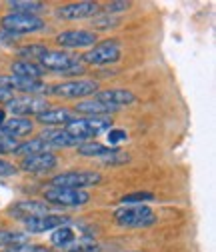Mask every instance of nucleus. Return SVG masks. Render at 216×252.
Masks as SVG:
<instances>
[{
    "instance_id": "f257e3e1",
    "label": "nucleus",
    "mask_w": 216,
    "mask_h": 252,
    "mask_svg": "<svg viewBox=\"0 0 216 252\" xmlns=\"http://www.w3.org/2000/svg\"><path fill=\"white\" fill-rule=\"evenodd\" d=\"M38 60L44 70L62 76H78L84 72V64L80 62V58L66 50H46Z\"/></svg>"
},
{
    "instance_id": "f03ea898",
    "label": "nucleus",
    "mask_w": 216,
    "mask_h": 252,
    "mask_svg": "<svg viewBox=\"0 0 216 252\" xmlns=\"http://www.w3.org/2000/svg\"><path fill=\"white\" fill-rule=\"evenodd\" d=\"M46 94L56 98H88L94 96L98 92V82L96 80H78V78H70V80H62L44 88Z\"/></svg>"
},
{
    "instance_id": "7ed1b4c3",
    "label": "nucleus",
    "mask_w": 216,
    "mask_h": 252,
    "mask_svg": "<svg viewBox=\"0 0 216 252\" xmlns=\"http://www.w3.org/2000/svg\"><path fill=\"white\" fill-rule=\"evenodd\" d=\"M120 58H122V44L116 38H108L104 42L94 44L86 54H82L80 62L90 66H106V64H114Z\"/></svg>"
},
{
    "instance_id": "20e7f679",
    "label": "nucleus",
    "mask_w": 216,
    "mask_h": 252,
    "mask_svg": "<svg viewBox=\"0 0 216 252\" xmlns=\"http://www.w3.org/2000/svg\"><path fill=\"white\" fill-rule=\"evenodd\" d=\"M112 128V118L110 116H88V118H76L72 122H68L64 126V130H68L70 134L82 138V140H90L98 134H104Z\"/></svg>"
},
{
    "instance_id": "39448f33",
    "label": "nucleus",
    "mask_w": 216,
    "mask_h": 252,
    "mask_svg": "<svg viewBox=\"0 0 216 252\" xmlns=\"http://www.w3.org/2000/svg\"><path fill=\"white\" fill-rule=\"evenodd\" d=\"M114 220L118 226L124 228H148L156 222V214L152 208L136 204V206H122L114 212Z\"/></svg>"
},
{
    "instance_id": "423d86ee",
    "label": "nucleus",
    "mask_w": 216,
    "mask_h": 252,
    "mask_svg": "<svg viewBox=\"0 0 216 252\" xmlns=\"http://www.w3.org/2000/svg\"><path fill=\"white\" fill-rule=\"evenodd\" d=\"M102 174L94 170H68L60 172L50 178V184L56 188H74V190H84L88 186H98L102 182Z\"/></svg>"
},
{
    "instance_id": "0eeeda50",
    "label": "nucleus",
    "mask_w": 216,
    "mask_h": 252,
    "mask_svg": "<svg viewBox=\"0 0 216 252\" xmlns=\"http://www.w3.org/2000/svg\"><path fill=\"white\" fill-rule=\"evenodd\" d=\"M0 26L2 30L16 36L22 34H30V32H38V30H44L46 22L40 16H30V14H16V12H8L0 18Z\"/></svg>"
},
{
    "instance_id": "6e6552de",
    "label": "nucleus",
    "mask_w": 216,
    "mask_h": 252,
    "mask_svg": "<svg viewBox=\"0 0 216 252\" xmlns=\"http://www.w3.org/2000/svg\"><path fill=\"white\" fill-rule=\"evenodd\" d=\"M44 202L56 204V206H66V208H76L84 206L90 202V194L86 190H74V188H56L50 186L44 190Z\"/></svg>"
},
{
    "instance_id": "1a4fd4ad",
    "label": "nucleus",
    "mask_w": 216,
    "mask_h": 252,
    "mask_svg": "<svg viewBox=\"0 0 216 252\" xmlns=\"http://www.w3.org/2000/svg\"><path fill=\"white\" fill-rule=\"evenodd\" d=\"M6 110H10L16 116H38L48 110V100L40 96H32V94H22V96H14L6 102Z\"/></svg>"
},
{
    "instance_id": "9d476101",
    "label": "nucleus",
    "mask_w": 216,
    "mask_h": 252,
    "mask_svg": "<svg viewBox=\"0 0 216 252\" xmlns=\"http://www.w3.org/2000/svg\"><path fill=\"white\" fill-rule=\"evenodd\" d=\"M26 234H42L48 230H56L60 226H66L68 218L66 216H60V214H42V216H32V218H26L22 220Z\"/></svg>"
},
{
    "instance_id": "9b49d317",
    "label": "nucleus",
    "mask_w": 216,
    "mask_h": 252,
    "mask_svg": "<svg viewBox=\"0 0 216 252\" xmlns=\"http://www.w3.org/2000/svg\"><path fill=\"white\" fill-rule=\"evenodd\" d=\"M98 40L96 32L92 30H84V28H78V30H64L56 36V44L62 46V48H86V46H94Z\"/></svg>"
},
{
    "instance_id": "f8f14e48",
    "label": "nucleus",
    "mask_w": 216,
    "mask_h": 252,
    "mask_svg": "<svg viewBox=\"0 0 216 252\" xmlns=\"http://www.w3.org/2000/svg\"><path fill=\"white\" fill-rule=\"evenodd\" d=\"M100 12V4L96 2H70L56 8V18L62 20H80V18H94Z\"/></svg>"
},
{
    "instance_id": "ddd939ff",
    "label": "nucleus",
    "mask_w": 216,
    "mask_h": 252,
    "mask_svg": "<svg viewBox=\"0 0 216 252\" xmlns=\"http://www.w3.org/2000/svg\"><path fill=\"white\" fill-rule=\"evenodd\" d=\"M0 88L4 90H18L22 94H32L36 96L38 92H44L46 84L42 80H30V78H20V76H14V74H0Z\"/></svg>"
},
{
    "instance_id": "4468645a",
    "label": "nucleus",
    "mask_w": 216,
    "mask_h": 252,
    "mask_svg": "<svg viewBox=\"0 0 216 252\" xmlns=\"http://www.w3.org/2000/svg\"><path fill=\"white\" fill-rule=\"evenodd\" d=\"M58 164V158L52 152H40V154H30L20 160V170L30 174H42L46 170H52Z\"/></svg>"
},
{
    "instance_id": "2eb2a0df",
    "label": "nucleus",
    "mask_w": 216,
    "mask_h": 252,
    "mask_svg": "<svg viewBox=\"0 0 216 252\" xmlns=\"http://www.w3.org/2000/svg\"><path fill=\"white\" fill-rule=\"evenodd\" d=\"M6 214L12 216V218H22V220H26V218H32V216L50 214V206H48L46 202H40V200H30V198H26V200L14 202V204L6 210Z\"/></svg>"
},
{
    "instance_id": "dca6fc26",
    "label": "nucleus",
    "mask_w": 216,
    "mask_h": 252,
    "mask_svg": "<svg viewBox=\"0 0 216 252\" xmlns=\"http://www.w3.org/2000/svg\"><path fill=\"white\" fill-rule=\"evenodd\" d=\"M38 138H42L50 148H66V146H78L80 142H84L82 138L70 134L64 128H44Z\"/></svg>"
},
{
    "instance_id": "f3484780",
    "label": "nucleus",
    "mask_w": 216,
    "mask_h": 252,
    "mask_svg": "<svg viewBox=\"0 0 216 252\" xmlns=\"http://www.w3.org/2000/svg\"><path fill=\"white\" fill-rule=\"evenodd\" d=\"M34 130V122L30 118H20V116H14V118H8L0 124V134L2 136H10V138H20V136H28L32 134Z\"/></svg>"
},
{
    "instance_id": "a211bd4d",
    "label": "nucleus",
    "mask_w": 216,
    "mask_h": 252,
    "mask_svg": "<svg viewBox=\"0 0 216 252\" xmlns=\"http://www.w3.org/2000/svg\"><path fill=\"white\" fill-rule=\"evenodd\" d=\"M96 100H102V102H108V104H114L118 108L126 106V104H134L138 98L136 94L130 92V90H124V88H110V90H98L94 94Z\"/></svg>"
},
{
    "instance_id": "6ab92c4d",
    "label": "nucleus",
    "mask_w": 216,
    "mask_h": 252,
    "mask_svg": "<svg viewBox=\"0 0 216 252\" xmlns=\"http://www.w3.org/2000/svg\"><path fill=\"white\" fill-rule=\"evenodd\" d=\"M118 110H120L118 106L96 100V98H86V100L74 104V114L78 112V114H88V116H110Z\"/></svg>"
},
{
    "instance_id": "aec40b11",
    "label": "nucleus",
    "mask_w": 216,
    "mask_h": 252,
    "mask_svg": "<svg viewBox=\"0 0 216 252\" xmlns=\"http://www.w3.org/2000/svg\"><path fill=\"white\" fill-rule=\"evenodd\" d=\"M36 120L46 126H66L68 122L76 120V114L74 110H68V108H48L46 112L38 114Z\"/></svg>"
},
{
    "instance_id": "412c9836",
    "label": "nucleus",
    "mask_w": 216,
    "mask_h": 252,
    "mask_svg": "<svg viewBox=\"0 0 216 252\" xmlns=\"http://www.w3.org/2000/svg\"><path fill=\"white\" fill-rule=\"evenodd\" d=\"M12 74L20 76V78H30V80H40L46 70L40 64H34V62H28V60H16L12 62Z\"/></svg>"
},
{
    "instance_id": "4be33fe9",
    "label": "nucleus",
    "mask_w": 216,
    "mask_h": 252,
    "mask_svg": "<svg viewBox=\"0 0 216 252\" xmlns=\"http://www.w3.org/2000/svg\"><path fill=\"white\" fill-rule=\"evenodd\" d=\"M114 148H110V146H104V144H100V142H94V140H84V142H80L78 146H76V152L80 154V156H88V158H104V156H108L110 152H112Z\"/></svg>"
},
{
    "instance_id": "5701e85b",
    "label": "nucleus",
    "mask_w": 216,
    "mask_h": 252,
    "mask_svg": "<svg viewBox=\"0 0 216 252\" xmlns=\"http://www.w3.org/2000/svg\"><path fill=\"white\" fill-rule=\"evenodd\" d=\"M8 6L16 14H30V16H36L40 10L46 8L44 2H36V0H10Z\"/></svg>"
},
{
    "instance_id": "b1692460",
    "label": "nucleus",
    "mask_w": 216,
    "mask_h": 252,
    "mask_svg": "<svg viewBox=\"0 0 216 252\" xmlns=\"http://www.w3.org/2000/svg\"><path fill=\"white\" fill-rule=\"evenodd\" d=\"M52 148L42 140V138H30V140H26V142H20L18 144V148L14 150V154H18V156H30V154H40V152H50Z\"/></svg>"
},
{
    "instance_id": "393cba45",
    "label": "nucleus",
    "mask_w": 216,
    "mask_h": 252,
    "mask_svg": "<svg viewBox=\"0 0 216 252\" xmlns=\"http://www.w3.org/2000/svg\"><path fill=\"white\" fill-rule=\"evenodd\" d=\"M74 240H76L74 230L68 228V226H60V228H56V230L50 234V242H52L56 248H60V250L70 248V246L74 244Z\"/></svg>"
},
{
    "instance_id": "a878e982",
    "label": "nucleus",
    "mask_w": 216,
    "mask_h": 252,
    "mask_svg": "<svg viewBox=\"0 0 216 252\" xmlns=\"http://www.w3.org/2000/svg\"><path fill=\"white\" fill-rule=\"evenodd\" d=\"M24 242H28L26 232L0 228V248H10V246H16V244H24Z\"/></svg>"
},
{
    "instance_id": "bb28decb",
    "label": "nucleus",
    "mask_w": 216,
    "mask_h": 252,
    "mask_svg": "<svg viewBox=\"0 0 216 252\" xmlns=\"http://www.w3.org/2000/svg\"><path fill=\"white\" fill-rule=\"evenodd\" d=\"M48 48L42 46V44H26V46H20L16 50V54L22 58V60H28V62H32L34 58H40Z\"/></svg>"
},
{
    "instance_id": "cd10ccee",
    "label": "nucleus",
    "mask_w": 216,
    "mask_h": 252,
    "mask_svg": "<svg viewBox=\"0 0 216 252\" xmlns=\"http://www.w3.org/2000/svg\"><path fill=\"white\" fill-rule=\"evenodd\" d=\"M150 200H154V194H150V192H132V194H124L120 198L122 206H136V204L150 202Z\"/></svg>"
},
{
    "instance_id": "c85d7f7f",
    "label": "nucleus",
    "mask_w": 216,
    "mask_h": 252,
    "mask_svg": "<svg viewBox=\"0 0 216 252\" xmlns=\"http://www.w3.org/2000/svg\"><path fill=\"white\" fill-rule=\"evenodd\" d=\"M4 252H50V248L44 246V244H30V242H24V244L10 246V248H6Z\"/></svg>"
},
{
    "instance_id": "c756f323",
    "label": "nucleus",
    "mask_w": 216,
    "mask_h": 252,
    "mask_svg": "<svg viewBox=\"0 0 216 252\" xmlns=\"http://www.w3.org/2000/svg\"><path fill=\"white\" fill-rule=\"evenodd\" d=\"M18 140L16 138H10V136H2L0 134V156L2 154H14V150L18 148Z\"/></svg>"
},
{
    "instance_id": "7c9ffc66",
    "label": "nucleus",
    "mask_w": 216,
    "mask_h": 252,
    "mask_svg": "<svg viewBox=\"0 0 216 252\" xmlns=\"http://www.w3.org/2000/svg\"><path fill=\"white\" fill-rule=\"evenodd\" d=\"M106 136H108V142H110V144H118V142L128 140V132L122 130V128H110Z\"/></svg>"
},
{
    "instance_id": "2f4dec72",
    "label": "nucleus",
    "mask_w": 216,
    "mask_h": 252,
    "mask_svg": "<svg viewBox=\"0 0 216 252\" xmlns=\"http://www.w3.org/2000/svg\"><path fill=\"white\" fill-rule=\"evenodd\" d=\"M118 20L114 16H100V18H92V26L94 28H110V26H116Z\"/></svg>"
},
{
    "instance_id": "473e14b6",
    "label": "nucleus",
    "mask_w": 216,
    "mask_h": 252,
    "mask_svg": "<svg viewBox=\"0 0 216 252\" xmlns=\"http://www.w3.org/2000/svg\"><path fill=\"white\" fill-rule=\"evenodd\" d=\"M16 172H18V168H16L12 162H8V160H2V158H0V178L14 176Z\"/></svg>"
},
{
    "instance_id": "72a5a7b5",
    "label": "nucleus",
    "mask_w": 216,
    "mask_h": 252,
    "mask_svg": "<svg viewBox=\"0 0 216 252\" xmlns=\"http://www.w3.org/2000/svg\"><path fill=\"white\" fill-rule=\"evenodd\" d=\"M128 6H130V2H124V0H118V2H108L106 6H104V10L106 12H122V10H128Z\"/></svg>"
},
{
    "instance_id": "f704fd0d",
    "label": "nucleus",
    "mask_w": 216,
    "mask_h": 252,
    "mask_svg": "<svg viewBox=\"0 0 216 252\" xmlns=\"http://www.w3.org/2000/svg\"><path fill=\"white\" fill-rule=\"evenodd\" d=\"M16 38H18L16 34H10V32H6V30H0V48L14 44V42H16Z\"/></svg>"
},
{
    "instance_id": "c9c22d12",
    "label": "nucleus",
    "mask_w": 216,
    "mask_h": 252,
    "mask_svg": "<svg viewBox=\"0 0 216 252\" xmlns=\"http://www.w3.org/2000/svg\"><path fill=\"white\" fill-rule=\"evenodd\" d=\"M10 98H14V92H10V90H4V88H0V102H8Z\"/></svg>"
},
{
    "instance_id": "e433bc0d",
    "label": "nucleus",
    "mask_w": 216,
    "mask_h": 252,
    "mask_svg": "<svg viewBox=\"0 0 216 252\" xmlns=\"http://www.w3.org/2000/svg\"><path fill=\"white\" fill-rule=\"evenodd\" d=\"M4 116H6V112H4V108H0V124H2V122L6 120Z\"/></svg>"
},
{
    "instance_id": "4c0bfd02",
    "label": "nucleus",
    "mask_w": 216,
    "mask_h": 252,
    "mask_svg": "<svg viewBox=\"0 0 216 252\" xmlns=\"http://www.w3.org/2000/svg\"><path fill=\"white\" fill-rule=\"evenodd\" d=\"M132 252H142V250H132Z\"/></svg>"
}]
</instances>
